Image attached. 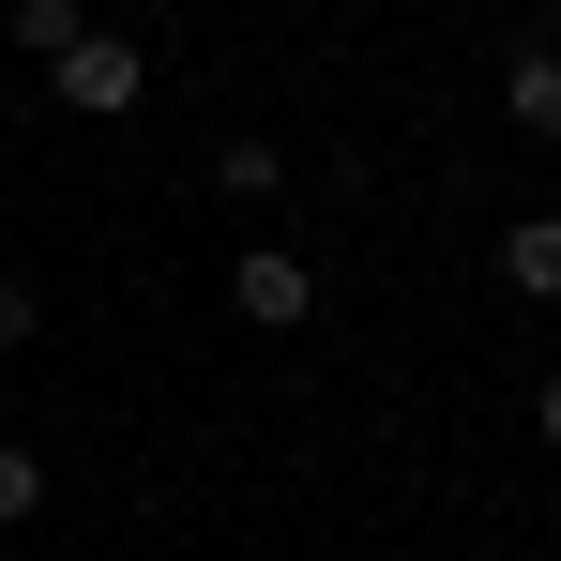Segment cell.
Listing matches in <instances>:
<instances>
[{
  "label": "cell",
  "instance_id": "obj_7",
  "mask_svg": "<svg viewBox=\"0 0 561 561\" xmlns=\"http://www.w3.org/2000/svg\"><path fill=\"white\" fill-rule=\"evenodd\" d=\"M31 516H46V456H31V440H0V531H31Z\"/></svg>",
  "mask_w": 561,
  "mask_h": 561
},
{
  "label": "cell",
  "instance_id": "obj_3",
  "mask_svg": "<svg viewBox=\"0 0 561 561\" xmlns=\"http://www.w3.org/2000/svg\"><path fill=\"white\" fill-rule=\"evenodd\" d=\"M501 122H516L531 152H561V46H516V61H501Z\"/></svg>",
  "mask_w": 561,
  "mask_h": 561
},
{
  "label": "cell",
  "instance_id": "obj_8",
  "mask_svg": "<svg viewBox=\"0 0 561 561\" xmlns=\"http://www.w3.org/2000/svg\"><path fill=\"white\" fill-rule=\"evenodd\" d=\"M31 334H46V288L15 274V259H0V365H15V350H31Z\"/></svg>",
  "mask_w": 561,
  "mask_h": 561
},
{
  "label": "cell",
  "instance_id": "obj_1",
  "mask_svg": "<svg viewBox=\"0 0 561 561\" xmlns=\"http://www.w3.org/2000/svg\"><path fill=\"white\" fill-rule=\"evenodd\" d=\"M46 92H61V122H137V92H152V46H137V31H77V46L46 61Z\"/></svg>",
  "mask_w": 561,
  "mask_h": 561
},
{
  "label": "cell",
  "instance_id": "obj_5",
  "mask_svg": "<svg viewBox=\"0 0 561 561\" xmlns=\"http://www.w3.org/2000/svg\"><path fill=\"white\" fill-rule=\"evenodd\" d=\"M0 31H15V46H31V61H61V46H77V31H92V0H0Z\"/></svg>",
  "mask_w": 561,
  "mask_h": 561
},
{
  "label": "cell",
  "instance_id": "obj_4",
  "mask_svg": "<svg viewBox=\"0 0 561 561\" xmlns=\"http://www.w3.org/2000/svg\"><path fill=\"white\" fill-rule=\"evenodd\" d=\"M501 288L561 304V213H516V228H501Z\"/></svg>",
  "mask_w": 561,
  "mask_h": 561
},
{
  "label": "cell",
  "instance_id": "obj_6",
  "mask_svg": "<svg viewBox=\"0 0 561 561\" xmlns=\"http://www.w3.org/2000/svg\"><path fill=\"white\" fill-rule=\"evenodd\" d=\"M274 183H288L274 137H228V152H213V197H274Z\"/></svg>",
  "mask_w": 561,
  "mask_h": 561
},
{
  "label": "cell",
  "instance_id": "obj_2",
  "mask_svg": "<svg viewBox=\"0 0 561 561\" xmlns=\"http://www.w3.org/2000/svg\"><path fill=\"white\" fill-rule=\"evenodd\" d=\"M228 319H243V334H304V319H319V259H304V243H243V259H228Z\"/></svg>",
  "mask_w": 561,
  "mask_h": 561
},
{
  "label": "cell",
  "instance_id": "obj_11",
  "mask_svg": "<svg viewBox=\"0 0 561 561\" xmlns=\"http://www.w3.org/2000/svg\"><path fill=\"white\" fill-rule=\"evenodd\" d=\"M152 15H197V0H152Z\"/></svg>",
  "mask_w": 561,
  "mask_h": 561
},
{
  "label": "cell",
  "instance_id": "obj_9",
  "mask_svg": "<svg viewBox=\"0 0 561 561\" xmlns=\"http://www.w3.org/2000/svg\"><path fill=\"white\" fill-rule=\"evenodd\" d=\"M531 440H547V456H561V365L531 379Z\"/></svg>",
  "mask_w": 561,
  "mask_h": 561
},
{
  "label": "cell",
  "instance_id": "obj_10",
  "mask_svg": "<svg viewBox=\"0 0 561 561\" xmlns=\"http://www.w3.org/2000/svg\"><path fill=\"white\" fill-rule=\"evenodd\" d=\"M531 46H561V0H547V31H531Z\"/></svg>",
  "mask_w": 561,
  "mask_h": 561
}]
</instances>
